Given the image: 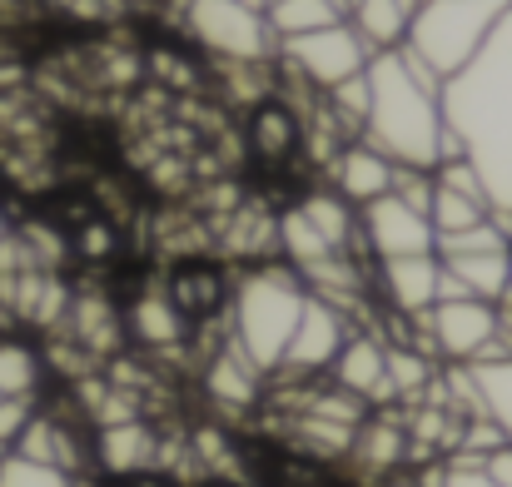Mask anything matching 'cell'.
I'll list each match as a JSON object with an SVG mask.
<instances>
[{
  "mask_svg": "<svg viewBox=\"0 0 512 487\" xmlns=\"http://www.w3.org/2000/svg\"><path fill=\"white\" fill-rule=\"evenodd\" d=\"M478 463H483V473H488L498 487H512V443H498V448L483 453Z\"/></svg>",
  "mask_w": 512,
  "mask_h": 487,
  "instance_id": "22",
  "label": "cell"
},
{
  "mask_svg": "<svg viewBox=\"0 0 512 487\" xmlns=\"http://www.w3.org/2000/svg\"><path fill=\"white\" fill-rule=\"evenodd\" d=\"M433 487H498V483L483 473V463H478V458H468V453H448V458L438 463Z\"/></svg>",
  "mask_w": 512,
  "mask_h": 487,
  "instance_id": "20",
  "label": "cell"
},
{
  "mask_svg": "<svg viewBox=\"0 0 512 487\" xmlns=\"http://www.w3.org/2000/svg\"><path fill=\"white\" fill-rule=\"evenodd\" d=\"M503 309H512V254H508V294H503Z\"/></svg>",
  "mask_w": 512,
  "mask_h": 487,
  "instance_id": "23",
  "label": "cell"
},
{
  "mask_svg": "<svg viewBox=\"0 0 512 487\" xmlns=\"http://www.w3.org/2000/svg\"><path fill=\"white\" fill-rule=\"evenodd\" d=\"M443 160L463 155L478 169L488 204L512 219V5L488 45L443 80Z\"/></svg>",
  "mask_w": 512,
  "mask_h": 487,
  "instance_id": "1",
  "label": "cell"
},
{
  "mask_svg": "<svg viewBox=\"0 0 512 487\" xmlns=\"http://www.w3.org/2000/svg\"><path fill=\"white\" fill-rule=\"evenodd\" d=\"M438 279H443L438 254L383 259L373 264V304L383 319H423L438 304Z\"/></svg>",
  "mask_w": 512,
  "mask_h": 487,
  "instance_id": "10",
  "label": "cell"
},
{
  "mask_svg": "<svg viewBox=\"0 0 512 487\" xmlns=\"http://www.w3.org/2000/svg\"><path fill=\"white\" fill-rule=\"evenodd\" d=\"M358 35H363V45L378 55V50H398L403 45V35H408V10H403V0H353V10L343 15Z\"/></svg>",
  "mask_w": 512,
  "mask_h": 487,
  "instance_id": "17",
  "label": "cell"
},
{
  "mask_svg": "<svg viewBox=\"0 0 512 487\" xmlns=\"http://www.w3.org/2000/svg\"><path fill=\"white\" fill-rule=\"evenodd\" d=\"M90 473H100L110 483L160 473V438H155V428L145 418L90 428Z\"/></svg>",
  "mask_w": 512,
  "mask_h": 487,
  "instance_id": "11",
  "label": "cell"
},
{
  "mask_svg": "<svg viewBox=\"0 0 512 487\" xmlns=\"http://www.w3.org/2000/svg\"><path fill=\"white\" fill-rule=\"evenodd\" d=\"M264 20H269L274 40H294V35H309V30H324V25L343 20V10L334 0H269Z\"/></svg>",
  "mask_w": 512,
  "mask_h": 487,
  "instance_id": "18",
  "label": "cell"
},
{
  "mask_svg": "<svg viewBox=\"0 0 512 487\" xmlns=\"http://www.w3.org/2000/svg\"><path fill=\"white\" fill-rule=\"evenodd\" d=\"M244 140H249V155L269 169L299 160L304 155V125H299V110L284 100V95H269L259 105H249V120H244Z\"/></svg>",
  "mask_w": 512,
  "mask_h": 487,
  "instance_id": "14",
  "label": "cell"
},
{
  "mask_svg": "<svg viewBox=\"0 0 512 487\" xmlns=\"http://www.w3.org/2000/svg\"><path fill=\"white\" fill-rule=\"evenodd\" d=\"M358 244H363L368 264H383V259L433 254L438 234H433V219L423 209L403 204L398 194H383V199L358 209Z\"/></svg>",
  "mask_w": 512,
  "mask_h": 487,
  "instance_id": "8",
  "label": "cell"
},
{
  "mask_svg": "<svg viewBox=\"0 0 512 487\" xmlns=\"http://www.w3.org/2000/svg\"><path fill=\"white\" fill-rule=\"evenodd\" d=\"M179 30L204 65H274L279 55L264 10H249L244 0H184Z\"/></svg>",
  "mask_w": 512,
  "mask_h": 487,
  "instance_id": "5",
  "label": "cell"
},
{
  "mask_svg": "<svg viewBox=\"0 0 512 487\" xmlns=\"http://www.w3.org/2000/svg\"><path fill=\"white\" fill-rule=\"evenodd\" d=\"M170 5H174V10H179V5H184V0H170Z\"/></svg>",
  "mask_w": 512,
  "mask_h": 487,
  "instance_id": "27",
  "label": "cell"
},
{
  "mask_svg": "<svg viewBox=\"0 0 512 487\" xmlns=\"http://www.w3.org/2000/svg\"><path fill=\"white\" fill-rule=\"evenodd\" d=\"M368 100H363V125L358 140H368L373 150H383L398 169H433L443 160V105L438 90L443 80L418 65L403 45L398 50H378L363 70Z\"/></svg>",
  "mask_w": 512,
  "mask_h": 487,
  "instance_id": "2",
  "label": "cell"
},
{
  "mask_svg": "<svg viewBox=\"0 0 512 487\" xmlns=\"http://www.w3.org/2000/svg\"><path fill=\"white\" fill-rule=\"evenodd\" d=\"M120 324H125V343L145 348V353H170V348H184L194 338V324L174 309L170 289L155 284V289H140L120 304Z\"/></svg>",
  "mask_w": 512,
  "mask_h": 487,
  "instance_id": "13",
  "label": "cell"
},
{
  "mask_svg": "<svg viewBox=\"0 0 512 487\" xmlns=\"http://www.w3.org/2000/svg\"><path fill=\"white\" fill-rule=\"evenodd\" d=\"M0 487H90V478H75V473H60L50 463L5 453L0 458Z\"/></svg>",
  "mask_w": 512,
  "mask_h": 487,
  "instance_id": "19",
  "label": "cell"
},
{
  "mask_svg": "<svg viewBox=\"0 0 512 487\" xmlns=\"http://www.w3.org/2000/svg\"><path fill=\"white\" fill-rule=\"evenodd\" d=\"M45 388V353L20 333H0V398H45Z\"/></svg>",
  "mask_w": 512,
  "mask_h": 487,
  "instance_id": "15",
  "label": "cell"
},
{
  "mask_svg": "<svg viewBox=\"0 0 512 487\" xmlns=\"http://www.w3.org/2000/svg\"><path fill=\"white\" fill-rule=\"evenodd\" d=\"M348 328H353V319L343 309H334L329 299H314L309 294V304L299 314V328H294V338H289L274 378L279 383H314V378H324L334 368V358H339Z\"/></svg>",
  "mask_w": 512,
  "mask_h": 487,
  "instance_id": "7",
  "label": "cell"
},
{
  "mask_svg": "<svg viewBox=\"0 0 512 487\" xmlns=\"http://www.w3.org/2000/svg\"><path fill=\"white\" fill-rule=\"evenodd\" d=\"M393 174H398V164L388 160L383 150H373L368 140L353 135L319 169V184H329L339 199H348L353 209H363V204H373V199H383L393 189Z\"/></svg>",
  "mask_w": 512,
  "mask_h": 487,
  "instance_id": "12",
  "label": "cell"
},
{
  "mask_svg": "<svg viewBox=\"0 0 512 487\" xmlns=\"http://www.w3.org/2000/svg\"><path fill=\"white\" fill-rule=\"evenodd\" d=\"M309 304L304 279L284 259H259L239 274H229V304H224V343L264 378L279 373V358L299 328Z\"/></svg>",
  "mask_w": 512,
  "mask_h": 487,
  "instance_id": "3",
  "label": "cell"
},
{
  "mask_svg": "<svg viewBox=\"0 0 512 487\" xmlns=\"http://www.w3.org/2000/svg\"><path fill=\"white\" fill-rule=\"evenodd\" d=\"M418 5H423V0H403V10H408V15H413V10H418Z\"/></svg>",
  "mask_w": 512,
  "mask_h": 487,
  "instance_id": "26",
  "label": "cell"
},
{
  "mask_svg": "<svg viewBox=\"0 0 512 487\" xmlns=\"http://www.w3.org/2000/svg\"><path fill=\"white\" fill-rule=\"evenodd\" d=\"M508 5L512 0H423L408 20L403 50L418 65H428L438 80H448L488 45V35L498 30Z\"/></svg>",
  "mask_w": 512,
  "mask_h": 487,
  "instance_id": "4",
  "label": "cell"
},
{
  "mask_svg": "<svg viewBox=\"0 0 512 487\" xmlns=\"http://www.w3.org/2000/svg\"><path fill=\"white\" fill-rule=\"evenodd\" d=\"M324 378L343 388L348 398H358L363 408H388L393 403V393H388V333L378 324H353Z\"/></svg>",
  "mask_w": 512,
  "mask_h": 487,
  "instance_id": "9",
  "label": "cell"
},
{
  "mask_svg": "<svg viewBox=\"0 0 512 487\" xmlns=\"http://www.w3.org/2000/svg\"><path fill=\"white\" fill-rule=\"evenodd\" d=\"M373 50L363 45V35L348 25V20H334L324 30H309V35H294V40H279V55H274V70L314 95H329L348 80H358L368 70Z\"/></svg>",
  "mask_w": 512,
  "mask_h": 487,
  "instance_id": "6",
  "label": "cell"
},
{
  "mask_svg": "<svg viewBox=\"0 0 512 487\" xmlns=\"http://www.w3.org/2000/svg\"><path fill=\"white\" fill-rule=\"evenodd\" d=\"M10 234V214H5V204H0V239Z\"/></svg>",
  "mask_w": 512,
  "mask_h": 487,
  "instance_id": "24",
  "label": "cell"
},
{
  "mask_svg": "<svg viewBox=\"0 0 512 487\" xmlns=\"http://www.w3.org/2000/svg\"><path fill=\"white\" fill-rule=\"evenodd\" d=\"M244 5H249V10H269V0H244Z\"/></svg>",
  "mask_w": 512,
  "mask_h": 487,
  "instance_id": "25",
  "label": "cell"
},
{
  "mask_svg": "<svg viewBox=\"0 0 512 487\" xmlns=\"http://www.w3.org/2000/svg\"><path fill=\"white\" fill-rule=\"evenodd\" d=\"M468 378H473V393H478V413L512 443V353L468 363Z\"/></svg>",
  "mask_w": 512,
  "mask_h": 487,
  "instance_id": "16",
  "label": "cell"
},
{
  "mask_svg": "<svg viewBox=\"0 0 512 487\" xmlns=\"http://www.w3.org/2000/svg\"><path fill=\"white\" fill-rule=\"evenodd\" d=\"M35 408H40V398H0V448L5 453L20 443V433L35 418Z\"/></svg>",
  "mask_w": 512,
  "mask_h": 487,
  "instance_id": "21",
  "label": "cell"
}]
</instances>
